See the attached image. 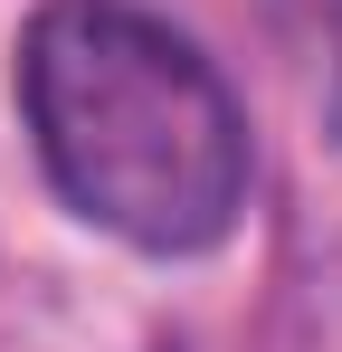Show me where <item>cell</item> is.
<instances>
[{
	"mask_svg": "<svg viewBox=\"0 0 342 352\" xmlns=\"http://www.w3.org/2000/svg\"><path fill=\"white\" fill-rule=\"evenodd\" d=\"M19 105L86 229L143 257H200L228 238L247 200V124L181 29L114 0H57L19 38Z\"/></svg>",
	"mask_w": 342,
	"mask_h": 352,
	"instance_id": "cell-1",
	"label": "cell"
},
{
	"mask_svg": "<svg viewBox=\"0 0 342 352\" xmlns=\"http://www.w3.org/2000/svg\"><path fill=\"white\" fill-rule=\"evenodd\" d=\"M333 115H342V86H333Z\"/></svg>",
	"mask_w": 342,
	"mask_h": 352,
	"instance_id": "cell-2",
	"label": "cell"
}]
</instances>
